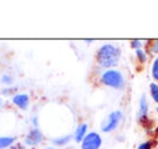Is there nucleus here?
<instances>
[{
  "mask_svg": "<svg viewBox=\"0 0 158 149\" xmlns=\"http://www.w3.org/2000/svg\"><path fill=\"white\" fill-rule=\"evenodd\" d=\"M152 51L154 53H158V40L154 42V44H153V48H152Z\"/></svg>",
  "mask_w": 158,
  "mask_h": 149,
  "instance_id": "nucleus-18",
  "label": "nucleus"
},
{
  "mask_svg": "<svg viewBox=\"0 0 158 149\" xmlns=\"http://www.w3.org/2000/svg\"><path fill=\"white\" fill-rule=\"evenodd\" d=\"M148 110V102H146L145 95L141 97V101H140V109H139V118L140 119H144L146 117V113Z\"/></svg>",
  "mask_w": 158,
  "mask_h": 149,
  "instance_id": "nucleus-8",
  "label": "nucleus"
},
{
  "mask_svg": "<svg viewBox=\"0 0 158 149\" xmlns=\"http://www.w3.org/2000/svg\"><path fill=\"white\" fill-rule=\"evenodd\" d=\"M42 141H43V134H42V132L40 130H38V129H35V130L30 131L28 133V135L26 136L25 143L29 146H35L41 143Z\"/></svg>",
  "mask_w": 158,
  "mask_h": 149,
  "instance_id": "nucleus-5",
  "label": "nucleus"
},
{
  "mask_svg": "<svg viewBox=\"0 0 158 149\" xmlns=\"http://www.w3.org/2000/svg\"><path fill=\"white\" fill-rule=\"evenodd\" d=\"M1 104H2V99H0V105H1Z\"/></svg>",
  "mask_w": 158,
  "mask_h": 149,
  "instance_id": "nucleus-21",
  "label": "nucleus"
},
{
  "mask_svg": "<svg viewBox=\"0 0 158 149\" xmlns=\"http://www.w3.org/2000/svg\"><path fill=\"white\" fill-rule=\"evenodd\" d=\"M33 124H35V125H38V120H37V117L33 118Z\"/></svg>",
  "mask_w": 158,
  "mask_h": 149,
  "instance_id": "nucleus-20",
  "label": "nucleus"
},
{
  "mask_svg": "<svg viewBox=\"0 0 158 149\" xmlns=\"http://www.w3.org/2000/svg\"><path fill=\"white\" fill-rule=\"evenodd\" d=\"M157 110H158V109H157Z\"/></svg>",
  "mask_w": 158,
  "mask_h": 149,
  "instance_id": "nucleus-23",
  "label": "nucleus"
},
{
  "mask_svg": "<svg viewBox=\"0 0 158 149\" xmlns=\"http://www.w3.org/2000/svg\"><path fill=\"white\" fill-rule=\"evenodd\" d=\"M71 139L70 135H67V136H63V137H58V138H54L53 139V143L55 145H58V146H64L66 144H68Z\"/></svg>",
  "mask_w": 158,
  "mask_h": 149,
  "instance_id": "nucleus-10",
  "label": "nucleus"
},
{
  "mask_svg": "<svg viewBox=\"0 0 158 149\" xmlns=\"http://www.w3.org/2000/svg\"><path fill=\"white\" fill-rule=\"evenodd\" d=\"M13 91H16V89H13V88H6L4 89L3 91H2V93H4V94H10L11 92H13Z\"/></svg>",
  "mask_w": 158,
  "mask_h": 149,
  "instance_id": "nucleus-17",
  "label": "nucleus"
},
{
  "mask_svg": "<svg viewBox=\"0 0 158 149\" xmlns=\"http://www.w3.org/2000/svg\"><path fill=\"white\" fill-rule=\"evenodd\" d=\"M151 93H152L153 99H154L156 103H158V85L156 83L151 84Z\"/></svg>",
  "mask_w": 158,
  "mask_h": 149,
  "instance_id": "nucleus-11",
  "label": "nucleus"
},
{
  "mask_svg": "<svg viewBox=\"0 0 158 149\" xmlns=\"http://www.w3.org/2000/svg\"><path fill=\"white\" fill-rule=\"evenodd\" d=\"M10 149H24V148H22L21 145H17V146H14V147H11Z\"/></svg>",
  "mask_w": 158,
  "mask_h": 149,
  "instance_id": "nucleus-19",
  "label": "nucleus"
},
{
  "mask_svg": "<svg viewBox=\"0 0 158 149\" xmlns=\"http://www.w3.org/2000/svg\"><path fill=\"white\" fill-rule=\"evenodd\" d=\"M152 74L154 79L158 80V57L155 59L154 62V65H153V69H152Z\"/></svg>",
  "mask_w": 158,
  "mask_h": 149,
  "instance_id": "nucleus-12",
  "label": "nucleus"
},
{
  "mask_svg": "<svg viewBox=\"0 0 158 149\" xmlns=\"http://www.w3.org/2000/svg\"><path fill=\"white\" fill-rule=\"evenodd\" d=\"M45 149H54V148H52V147H48V148H45Z\"/></svg>",
  "mask_w": 158,
  "mask_h": 149,
  "instance_id": "nucleus-22",
  "label": "nucleus"
},
{
  "mask_svg": "<svg viewBox=\"0 0 158 149\" xmlns=\"http://www.w3.org/2000/svg\"><path fill=\"white\" fill-rule=\"evenodd\" d=\"M131 46L135 48L137 50H139V49L141 48V42H140L139 40H132V41H131Z\"/></svg>",
  "mask_w": 158,
  "mask_h": 149,
  "instance_id": "nucleus-15",
  "label": "nucleus"
},
{
  "mask_svg": "<svg viewBox=\"0 0 158 149\" xmlns=\"http://www.w3.org/2000/svg\"><path fill=\"white\" fill-rule=\"evenodd\" d=\"M15 138L11 136H2L0 137V149H4L6 147H10L14 143Z\"/></svg>",
  "mask_w": 158,
  "mask_h": 149,
  "instance_id": "nucleus-9",
  "label": "nucleus"
},
{
  "mask_svg": "<svg viewBox=\"0 0 158 149\" xmlns=\"http://www.w3.org/2000/svg\"><path fill=\"white\" fill-rule=\"evenodd\" d=\"M121 56V51L118 48L112 44H104L98 51L97 59L99 65L102 67H111L117 64Z\"/></svg>",
  "mask_w": 158,
  "mask_h": 149,
  "instance_id": "nucleus-1",
  "label": "nucleus"
},
{
  "mask_svg": "<svg viewBox=\"0 0 158 149\" xmlns=\"http://www.w3.org/2000/svg\"><path fill=\"white\" fill-rule=\"evenodd\" d=\"M13 103L21 109H27L29 105V97L27 94H16L13 96Z\"/></svg>",
  "mask_w": 158,
  "mask_h": 149,
  "instance_id": "nucleus-6",
  "label": "nucleus"
},
{
  "mask_svg": "<svg viewBox=\"0 0 158 149\" xmlns=\"http://www.w3.org/2000/svg\"><path fill=\"white\" fill-rule=\"evenodd\" d=\"M86 131H87V124L83 123L77 126V131H75V142H77V143L83 142V139L85 138Z\"/></svg>",
  "mask_w": 158,
  "mask_h": 149,
  "instance_id": "nucleus-7",
  "label": "nucleus"
},
{
  "mask_svg": "<svg viewBox=\"0 0 158 149\" xmlns=\"http://www.w3.org/2000/svg\"><path fill=\"white\" fill-rule=\"evenodd\" d=\"M137 55H138V57H139V59H140V62H142V63H144V62L146 61V55H145V53L143 52L142 50H137Z\"/></svg>",
  "mask_w": 158,
  "mask_h": 149,
  "instance_id": "nucleus-14",
  "label": "nucleus"
},
{
  "mask_svg": "<svg viewBox=\"0 0 158 149\" xmlns=\"http://www.w3.org/2000/svg\"><path fill=\"white\" fill-rule=\"evenodd\" d=\"M1 82L2 83H6V84H11L13 82V79L11 76L9 75H3L1 78Z\"/></svg>",
  "mask_w": 158,
  "mask_h": 149,
  "instance_id": "nucleus-13",
  "label": "nucleus"
},
{
  "mask_svg": "<svg viewBox=\"0 0 158 149\" xmlns=\"http://www.w3.org/2000/svg\"><path fill=\"white\" fill-rule=\"evenodd\" d=\"M101 146V137L98 133H88L82 142V149H99Z\"/></svg>",
  "mask_w": 158,
  "mask_h": 149,
  "instance_id": "nucleus-3",
  "label": "nucleus"
},
{
  "mask_svg": "<svg viewBox=\"0 0 158 149\" xmlns=\"http://www.w3.org/2000/svg\"><path fill=\"white\" fill-rule=\"evenodd\" d=\"M151 148H152V144L151 143H143L139 146L138 149H151Z\"/></svg>",
  "mask_w": 158,
  "mask_h": 149,
  "instance_id": "nucleus-16",
  "label": "nucleus"
},
{
  "mask_svg": "<svg viewBox=\"0 0 158 149\" xmlns=\"http://www.w3.org/2000/svg\"><path fill=\"white\" fill-rule=\"evenodd\" d=\"M122 118H123V115H122L121 112H111L110 115H109L108 122L102 125V131H103V132H111V131H113L114 129H116V126L118 125Z\"/></svg>",
  "mask_w": 158,
  "mask_h": 149,
  "instance_id": "nucleus-4",
  "label": "nucleus"
},
{
  "mask_svg": "<svg viewBox=\"0 0 158 149\" xmlns=\"http://www.w3.org/2000/svg\"><path fill=\"white\" fill-rule=\"evenodd\" d=\"M101 81L103 84L112 86L115 89H122L124 86L123 75L117 70H108L101 77Z\"/></svg>",
  "mask_w": 158,
  "mask_h": 149,
  "instance_id": "nucleus-2",
  "label": "nucleus"
}]
</instances>
